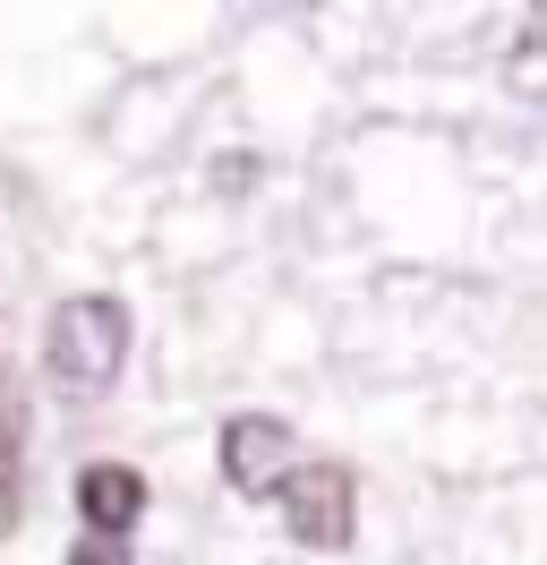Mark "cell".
Listing matches in <instances>:
<instances>
[{
	"instance_id": "cell-1",
	"label": "cell",
	"mask_w": 547,
	"mask_h": 565,
	"mask_svg": "<svg viewBox=\"0 0 547 565\" xmlns=\"http://www.w3.org/2000/svg\"><path fill=\"white\" fill-rule=\"evenodd\" d=\"M129 300H111V291H77L61 300L52 318H43V377L68 394V403H95V394L120 386V369H129Z\"/></svg>"
},
{
	"instance_id": "cell-2",
	"label": "cell",
	"mask_w": 547,
	"mask_h": 565,
	"mask_svg": "<svg viewBox=\"0 0 547 565\" xmlns=\"http://www.w3.org/2000/svg\"><path fill=\"white\" fill-rule=\"evenodd\" d=\"M274 505H282V531H291L300 548H351V531H360V480L325 455L291 462V471L274 480Z\"/></svg>"
},
{
	"instance_id": "cell-3",
	"label": "cell",
	"mask_w": 547,
	"mask_h": 565,
	"mask_svg": "<svg viewBox=\"0 0 547 565\" xmlns=\"http://www.w3.org/2000/svg\"><path fill=\"white\" fill-rule=\"evenodd\" d=\"M214 462H223V480L239 497H274V480L291 471V428L274 412H232L223 437H214Z\"/></svg>"
},
{
	"instance_id": "cell-4",
	"label": "cell",
	"mask_w": 547,
	"mask_h": 565,
	"mask_svg": "<svg viewBox=\"0 0 547 565\" xmlns=\"http://www.w3.org/2000/svg\"><path fill=\"white\" fill-rule=\"evenodd\" d=\"M77 523H86V540H129L137 523H146V480H137V462H86L77 471Z\"/></svg>"
},
{
	"instance_id": "cell-5",
	"label": "cell",
	"mask_w": 547,
	"mask_h": 565,
	"mask_svg": "<svg viewBox=\"0 0 547 565\" xmlns=\"http://www.w3.org/2000/svg\"><path fill=\"white\" fill-rule=\"evenodd\" d=\"M61 565H129V548H111V540H77Z\"/></svg>"
}]
</instances>
